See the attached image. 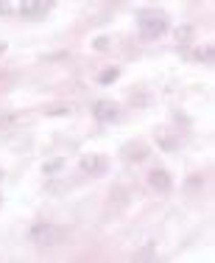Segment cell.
I'll use <instances>...</instances> for the list:
<instances>
[{"instance_id":"1","label":"cell","mask_w":215,"mask_h":263,"mask_svg":"<svg viewBox=\"0 0 215 263\" xmlns=\"http://www.w3.org/2000/svg\"><path fill=\"white\" fill-rule=\"evenodd\" d=\"M137 28H140L143 40H160L168 31V14L157 9H145L137 14Z\"/></svg>"},{"instance_id":"2","label":"cell","mask_w":215,"mask_h":263,"mask_svg":"<svg viewBox=\"0 0 215 263\" xmlns=\"http://www.w3.org/2000/svg\"><path fill=\"white\" fill-rule=\"evenodd\" d=\"M31 238H34L36 247H50V243H56V238H59V230L50 227L48 221H36L34 227H31Z\"/></svg>"},{"instance_id":"3","label":"cell","mask_w":215,"mask_h":263,"mask_svg":"<svg viewBox=\"0 0 215 263\" xmlns=\"http://www.w3.org/2000/svg\"><path fill=\"white\" fill-rule=\"evenodd\" d=\"M106 168H109V162H106L104 154H84L81 157V171L90 174V177H104Z\"/></svg>"},{"instance_id":"4","label":"cell","mask_w":215,"mask_h":263,"mask_svg":"<svg viewBox=\"0 0 215 263\" xmlns=\"http://www.w3.org/2000/svg\"><path fill=\"white\" fill-rule=\"evenodd\" d=\"M17 11H20L23 20H40V17H45L50 11V3H42V0H25V3L17 6Z\"/></svg>"},{"instance_id":"5","label":"cell","mask_w":215,"mask_h":263,"mask_svg":"<svg viewBox=\"0 0 215 263\" xmlns=\"http://www.w3.org/2000/svg\"><path fill=\"white\" fill-rule=\"evenodd\" d=\"M118 104L115 101H95V106H92V115H95V121L101 123H112L118 118Z\"/></svg>"},{"instance_id":"6","label":"cell","mask_w":215,"mask_h":263,"mask_svg":"<svg viewBox=\"0 0 215 263\" xmlns=\"http://www.w3.org/2000/svg\"><path fill=\"white\" fill-rule=\"evenodd\" d=\"M148 185L154 187V191H160V193H168L170 187H173V179H170V174L165 171V168H154V171L148 174Z\"/></svg>"},{"instance_id":"7","label":"cell","mask_w":215,"mask_h":263,"mask_svg":"<svg viewBox=\"0 0 215 263\" xmlns=\"http://www.w3.org/2000/svg\"><path fill=\"white\" fill-rule=\"evenodd\" d=\"M148 157V146H143V143H134V146H126V160H134L140 162Z\"/></svg>"},{"instance_id":"8","label":"cell","mask_w":215,"mask_h":263,"mask_svg":"<svg viewBox=\"0 0 215 263\" xmlns=\"http://www.w3.org/2000/svg\"><path fill=\"white\" fill-rule=\"evenodd\" d=\"M118 79H120V70H118V67H106V70H101V73H98V84H101V87L115 84Z\"/></svg>"},{"instance_id":"9","label":"cell","mask_w":215,"mask_h":263,"mask_svg":"<svg viewBox=\"0 0 215 263\" xmlns=\"http://www.w3.org/2000/svg\"><path fill=\"white\" fill-rule=\"evenodd\" d=\"M62 165H65V160H62V157L48 160V162H42V174H45V177H53V174L62 171Z\"/></svg>"},{"instance_id":"10","label":"cell","mask_w":215,"mask_h":263,"mask_svg":"<svg viewBox=\"0 0 215 263\" xmlns=\"http://www.w3.org/2000/svg\"><path fill=\"white\" fill-rule=\"evenodd\" d=\"M190 40H193V28L190 26H179V28H176V42H179V45H187Z\"/></svg>"},{"instance_id":"11","label":"cell","mask_w":215,"mask_h":263,"mask_svg":"<svg viewBox=\"0 0 215 263\" xmlns=\"http://www.w3.org/2000/svg\"><path fill=\"white\" fill-rule=\"evenodd\" d=\"M134 260H154V243H145L140 252H134Z\"/></svg>"},{"instance_id":"12","label":"cell","mask_w":215,"mask_h":263,"mask_svg":"<svg viewBox=\"0 0 215 263\" xmlns=\"http://www.w3.org/2000/svg\"><path fill=\"white\" fill-rule=\"evenodd\" d=\"M196 59L204 62V65H212V45H204L201 51H196Z\"/></svg>"},{"instance_id":"13","label":"cell","mask_w":215,"mask_h":263,"mask_svg":"<svg viewBox=\"0 0 215 263\" xmlns=\"http://www.w3.org/2000/svg\"><path fill=\"white\" fill-rule=\"evenodd\" d=\"M92 45H95V51H109V36H98Z\"/></svg>"},{"instance_id":"14","label":"cell","mask_w":215,"mask_h":263,"mask_svg":"<svg viewBox=\"0 0 215 263\" xmlns=\"http://www.w3.org/2000/svg\"><path fill=\"white\" fill-rule=\"evenodd\" d=\"M199 185H204V177H201V174H193V177L187 179V187H199Z\"/></svg>"},{"instance_id":"15","label":"cell","mask_w":215,"mask_h":263,"mask_svg":"<svg viewBox=\"0 0 215 263\" xmlns=\"http://www.w3.org/2000/svg\"><path fill=\"white\" fill-rule=\"evenodd\" d=\"M48 115H67V106H53V109H48Z\"/></svg>"},{"instance_id":"16","label":"cell","mask_w":215,"mask_h":263,"mask_svg":"<svg viewBox=\"0 0 215 263\" xmlns=\"http://www.w3.org/2000/svg\"><path fill=\"white\" fill-rule=\"evenodd\" d=\"M11 11H14V6H11V3H0V14H11Z\"/></svg>"},{"instance_id":"17","label":"cell","mask_w":215,"mask_h":263,"mask_svg":"<svg viewBox=\"0 0 215 263\" xmlns=\"http://www.w3.org/2000/svg\"><path fill=\"white\" fill-rule=\"evenodd\" d=\"M0 53H6V42H0Z\"/></svg>"},{"instance_id":"18","label":"cell","mask_w":215,"mask_h":263,"mask_svg":"<svg viewBox=\"0 0 215 263\" xmlns=\"http://www.w3.org/2000/svg\"><path fill=\"white\" fill-rule=\"evenodd\" d=\"M0 179H3V171H0Z\"/></svg>"}]
</instances>
